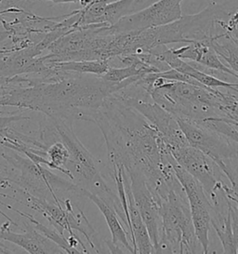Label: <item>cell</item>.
I'll return each instance as SVG.
<instances>
[{"mask_svg": "<svg viewBox=\"0 0 238 254\" xmlns=\"http://www.w3.org/2000/svg\"><path fill=\"white\" fill-rule=\"evenodd\" d=\"M55 70L39 82L25 78L31 88H14L0 96V105L17 106L43 113L47 117L84 120L96 111L105 100L123 90L121 83L107 82L102 76L62 77Z\"/></svg>", "mask_w": 238, "mask_h": 254, "instance_id": "obj_1", "label": "cell"}, {"mask_svg": "<svg viewBox=\"0 0 238 254\" xmlns=\"http://www.w3.org/2000/svg\"><path fill=\"white\" fill-rule=\"evenodd\" d=\"M47 118L52 122L58 137L65 144L70 153V158L65 165V169L71 172L73 182L82 188L101 196L116 209L119 218L126 224V228L129 229L127 219L119 196L114 194L102 177L94 157L76 137L72 124L70 125V120L60 117Z\"/></svg>", "mask_w": 238, "mask_h": 254, "instance_id": "obj_2", "label": "cell"}, {"mask_svg": "<svg viewBox=\"0 0 238 254\" xmlns=\"http://www.w3.org/2000/svg\"><path fill=\"white\" fill-rule=\"evenodd\" d=\"M161 231L156 254H198L202 252L195 235L185 192L178 182L159 203Z\"/></svg>", "mask_w": 238, "mask_h": 254, "instance_id": "obj_3", "label": "cell"}, {"mask_svg": "<svg viewBox=\"0 0 238 254\" xmlns=\"http://www.w3.org/2000/svg\"><path fill=\"white\" fill-rule=\"evenodd\" d=\"M137 89L135 95L118 94V92L115 94L125 105L140 113L158 132L169 148L189 145L177 119L156 102H149V98L152 97L142 86L139 85Z\"/></svg>", "mask_w": 238, "mask_h": 254, "instance_id": "obj_4", "label": "cell"}, {"mask_svg": "<svg viewBox=\"0 0 238 254\" xmlns=\"http://www.w3.org/2000/svg\"><path fill=\"white\" fill-rule=\"evenodd\" d=\"M168 150L177 163L200 183L211 204L220 200L227 178L213 159L190 144Z\"/></svg>", "mask_w": 238, "mask_h": 254, "instance_id": "obj_5", "label": "cell"}, {"mask_svg": "<svg viewBox=\"0 0 238 254\" xmlns=\"http://www.w3.org/2000/svg\"><path fill=\"white\" fill-rule=\"evenodd\" d=\"M172 156V155H171ZM171 164L179 184L185 192L195 235L203 248V254L209 252L208 233L211 226V203L200 183L171 157Z\"/></svg>", "mask_w": 238, "mask_h": 254, "instance_id": "obj_6", "label": "cell"}, {"mask_svg": "<svg viewBox=\"0 0 238 254\" xmlns=\"http://www.w3.org/2000/svg\"><path fill=\"white\" fill-rule=\"evenodd\" d=\"M181 2L182 0H158L147 8L125 16L112 26H105V29L111 34L126 33L175 22L182 16Z\"/></svg>", "mask_w": 238, "mask_h": 254, "instance_id": "obj_7", "label": "cell"}, {"mask_svg": "<svg viewBox=\"0 0 238 254\" xmlns=\"http://www.w3.org/2000/svg\"><path fill=\"white\" fill-rule=\"evenodd\" d=\"M177 120L189 144L200 150L216 163L238 157V143L230 138L192 121Z\"/></svg>", "mask_w": 238, "mask_h": 254, "instance_id": "obj_8", "label": "cell"}, {"mask_svg": "<svg viewBox=\"0 0 238 254\" xmlns=\"http://www.w3.org/2000/svg\"><path fill=\"white\" fill-rule=\"evenodd\" d=\"M126 172L130 180V186L135 203L141 213L144 224L148 229L149 235L156 254L161 231L159 204L152 191L150 190L146 180L141 172L136 170L127 171Z\"/></svg>", "mask_w": 238, "mask_h": 254, "instance_id": "obj_9", "label": "cell"}, {"mask_svg": "<svg viewBox=\"0 0 238 254\" xmlns=\"http://www.w3.org/2000/svg\"><path fill=\"white\" fill-rule=\"evenodd\" d=\"M40 54L34 46L13 53L0 60V77H12L22 74H42L52 73V68L48 66L49 55L37 58Z\"/></svg>", "mask_w": 238, "mask_h": 254, "instance_id": "obj_10", "label": "cell"}, {"mask_svg": "<svg viewBox=\"0 0 238 254\" xmlns=\"http://www.w3.org/2000/svg\"><path fill=\"white\" fill-rule=\"evenodd\" d=\"M9 223H5L0 226V239L21 247L29 254H60L63 252L60 247H54L55 243L37 231L35 227L28 225L25 231L18 234L10 231L9 226L11 224ZM0 246L4 245L0 243Z\"/></svg>", "mask_w": 238, "mask_h": 254, "instance_id": "obj_11", "label": "cell"}, {"mask_svg": "<svg viewBox=\"0 0 238 254\" xmlns=\"http://www.w3.org/2000/svg\"><path fill=\"white\" fill-rule=\"evenodd\" d=\"M178 58L195 63L203 67L227 73L238 78V74L224 64L211 46V40L194 41L178 49H172Z\"/></svg>", "mask_w": 238, "mask_h": 254, "instance_id": "obj_12", "label": "cell"}, {"mask_svg": "<svg viewBox=\"0 0 238 254\" xmlns=\"http://www.w3.org/2000/svg\"><path fill=\"white\" fill-rule=\"evenodd\" d=\"M123 178L127 197V207L131 230V243L133 246L134 252L135 254H155V249L150 238L148 229L144 224L141 213L135 203L129 176L124 168Z\"/></svg>", "mask_w": 238, "mask_h": 254, "instance_id": "obj_13", "label": "cell"}, {"mask_svg": "<svg viewBox=\"0 0 238 254\" xmlns=\"http://www.w3.org/2000/svg\"><path fill=\"white\" fill-rule=\"evenodd\" d=\"M82 196L89 198L90 201L96 205L98 209H100V211L103 213L104 219L106 221V224L108 225L110 232H111L112 244H113V246L115 247V253L118 252L116 250V248L118 247V244L120 243L121 245L125 247V249L127 252H129L131 254H135L131 241L129 242V239H130L129 234L122 226V224L119 221V214L117 213L116 209H114L105 200H104L101 196L90 192L87 189L83 188Z\"/></svg>", "mask_w": 238, "mask_h": 254, "instance_id": "obj_14", "label": "cell"}, {"mask_svg": "<svg viewBox=\"0 0 238 254\" xmlns=\"http://www.w3.org/2000/svg\"><path fill=\"white\" fill-rule=\"evenodd\" d=\"M210 214L211 226L214 228L217 236L219 237L223 252L225 254H238L235 246L230 212L228 210L227 203L222 206H212Z\"/></svg>", "mask_w": 238, "mask_h": 254, "instance_id": "obj_15", "label": "cell"}, {"mask_svg": "<svg viewBox=\"0 0 238 254\" xmlns=\"http://www.w3.org/2000/svg\"><path fill=\"white\" fill-rule=\"evenodd\" d=\"M50 58V54H49ZM48 58V59H49ZM109 60L91 61H62V62H50L47 60L48 66L61 72L77 73V74H91L102 76L110 68Z\"/></svg>", "mask_w": 238, "mask_h": 254, "instance_id": "obj_16", "label": "cell"}, {"mask_svg": "<svg viewBox=\"0 0 238 254\" xmlns=\"http://www.w3.org/2000/svg\"><path fill=\"white\" fill-rule=\"evenodd\" d=\"M211 46L226 65L238 74V42L227 32L217 35Z\"/></svg>", "mask_w": 238, "mask_h": 254, "instance_id": "obj_17", "label": "cell"}, {"mask_svg": "<svg viewBox=\"0 0 238 254\" xmlns=\"http://www.w3.org/2000/svg\"><path fill=\"white\" fill-rule=\"evenodd\" d=\"M17 213H19L22 217L28 219L32 224H34V227L37 229V231L40 232L42 235H44L46 238L51 239L52 242H54L57 246H59L63 252H65L67 254H80L79 251H77L74 246H72V244L69 242L68 239L64 238V236L62 234H60L58 230H56L55 228L52 229L49 226H46L43 224L39 223L37 219H35L32 215H30L28 213L22 212L20 210L13 209Z\"/></svg>", "mask_w": 238, "mask_h": 254, "instance_id": "obj_18", "label": "cell"}, {"mask_svg": "<svg viewBox=\"0 0 238 254\" xmlns=\"http://www.w3.org/2000/svg\"><path fill=\"white\" fill-rule=\"evenodd\" d=\"M138 0H118L106 5L104 15L101 18L100 24L112 26L122 18L128 15Z\"/></svg>", "mask_w": 238, "mask_h": 254, "instance_id": "obj_19", "label": "cell"}, {"mask_svg": "<svg viewBox=\"0 0 238 254\" xmlns=\"http://www.w3.org/2000/svg\"><path fill=\"white\" fill-rule=\"evenodd\" d=\"M47 157L50 161L51 169L57 170L64 173L73 181V176L71 172L65 169V165L70 158V153L63 142L61 141H57L53 142L52 145H50L47 148Z\"/></svg>", "mask_w": 238, "mask_h": 254, "instance_id": "obj_20", "label": "cell"}, {"mask_svg": "<svg viewBox=\"0 0 238 254\" xmlns=\"http://www.w3.org/2000/svg\"><path fill=\"white\" fill-rule=\"evenodd\" d=\"M221 120L238 127V94L234 90H228L225 102L221 108Z\"/></svg>", "mask_w": 238, "mask_h": 254, "instance_id": "obj_21", "label": "cell"}, {"mask_svg": "<svg viewBox=\"0 0 238 254\" xmlns=\"http://www.w3.org/2000/svg\"><path fill=\"white\" fill-rule=\"evenodd\" d=\"M228 210L230 212L231 223H232V229L234 235V241L235 246L238 254V207L234 202L229 201L226 199Z\"/></svg>", "mask_w": 238, "mask_h": 254, "instance_id": "obj_22", "label": "cell"}, {"mask_svg": "<svg viewBox=\"0 0 238 254\" xmlns=\"http://www.w3.org/2000/svg\"><path fill=\"white\" fill-rule=\"evenodd\" d=\"M28 117L22 116H10V117H0V137L5 138L8 130L11 128L10 125L20 120H28Z\"/></svg>", "mask_w": 238, "mask_h": 254, "instance_id": "obj_23", "label": "cell"}, {"mask_svg": "<svg viewBox=\"0 0 238 254\" xmlns=\"http://www.w3.org/2000/svg\"><path fill=\"white\" fill-rule=\"evenodd\" d=\"M223 28L238 42V10L223 23Z\"/></svg>", "mask_w": 238, "mask_h": 254, "instance_id": "obj_24", "label": "cell"}, {"mask_svg": "<svg viewBox=\"0 0 238 254\" xmlns=\"http://www.w3.org/2000/svg\"><path fill=\"white\" fill-rule=\"evenodd\" d=\"M38 1H49L54 4H64V3H79L82 7H85L92 0H38Z\"/></svg>", "mask_w": 238, "mask_h": 254, "instance_id": "obj_25", "label": "cell"}, {"mask_svg": "<svg viewBox=\"0 0 238 254\" xmlns=\"http://www.w3.org/2000/svg\"><path fill=\"white\" fill-rule=\"evenodd\" d=\"M10 183H14L13 178H7V177H0V184L7 186V187H11Z\"/></svg>", "mask_w": 238, "mask_h": 254, "instance_id": "obj_26", "label": "cell"}, {"mask_svg": "<svg viewBox=\"0 0 238 254\" xmlns=\"http://www.w3.org/2000/svg\"><path fill=\"white\" fill-rule=\"evenodd\" d=\"M1 141H2V138H1V137H0V142H1Z\"/></svg>", "mask_w": 238, "mask_h": 254, "instance_id": "obj_27", "label": "cell"}, {"mask_svg": "<svg viewBox=\"0 0 238 254\" xmlns=\"http://www.w3.org/2000/svg\"></svg>", "mask_w": 238, "mask_h": 254, "instance_id": "obj_28", "label": "cell"}]
</instances>
